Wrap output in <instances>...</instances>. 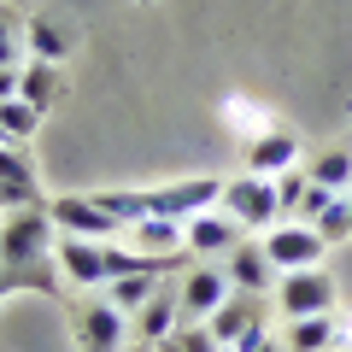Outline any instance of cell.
Segmentation results:
<instances>
[{
  "instance_id": "cell-1",
  "label": "cell",
  "mask_w": 352,
  "mask_h": 352,
  "mask_svg": "<svg viewBox=\"0 0 352 352\" xmlns=\"http://www.w3.org/2000/svg\"><path fill=\"white\" fill-rule=\"evenodd\" d=\"M53 247H59V223H53L47 206L0 212V270H36V264H53Z\"/></svg>"
},
{
  "instance_id": "cell-2",
  "label": "cell",
  "mask_w": 352,
  "mask_h": 352,
  "mask_svg": "<svg viewBox=\"0 0 352 352\" xmlns=\"http://www.w3.org/2000/svg\"><path fill=\"white\" fill-rule=\"evenodd\" d=\"M206 329H212V340H217L223 352H258L264 340H270L258 294H229V300L206 317Z\"/></svg>"
},
{
  "instance_id": "cell-3",
  "label": "cell",
  "mask_w": 352,
  "mask_h": 352,
  "mask_svg": "<svg viewBox=\"0 0 352 352\" xmlns=\"http://www.w3.org/2000/svg\"><path fill=\"white\" fill-rule=\"evenodd\" d=\"M217 206H223L241 229H276V223H282L276 176H252V170L229 176V182H223V200H217Z\"/></svg>"
},
{
  "instance_id": "cell-4",
  "label": "cell",
  "mask_w": 352,
  "mask_h": 352,
  "mask_svg": "<svg viewBox=\"0 0 352 352\" xmlns=\"http://www.w3.org/2000/svg\"><path fill=\"white\" fill-rule=\"evenodd\" d=\"M264 252H270V264L276 270H317L323 264V252H329V241L317 235L311 223H300V217H282L276 229H264Z\"/></svg>"
},
{
  "instance_id": "cell-5",
  "label": "cell",
  "mask_w": 352,
  "mask_h": 352,
  "mask_svg": "<svg viewBox=\"0 0 352 352\" xmlns=\"http://www.w3.org/2000/svg\"><path fill=\"white\" fill-rule=\"evenodd\" d=\"M335 276L329 270H282V282H276V305H282V317H329L335 311Z\"/></svg>"
},
{
  "instance_id": "cell-6",
  "label": "cell",
  "mask_w": 352,
  "mask_h": 352,
  "mask_svg": "<svg viewBox=\"0 0 352 352\" xmlns=\"http://www.w3.org/2000/svg\"><path fill=\"white\" fill-rule=\"evenodd\" d=\"M217 200H223V176H182V182L153 188V217H176V223H188V217L212 212Z\"/></svg>"
},
{
  "instance_id": "cell-7",
  "label": "cell",
  "mask_w": 352,
  "mask_h": 352,
  "mask_svg": "<svg viewBox=\"0 0 352 352\" xmlns=\"http://www.w3.org/2000/svg\"><path fill=\"white\" fill-rule=\"evenodd\" d=\"M71 323H76V352H124L129 317L118 311L112 300H88V305H76Z\"/></svg>"
},
{
  "instance_id": "cell-8",
  "label": "cell",
  "mask_w": 352,
  "mask_h": 352,
  "mask_svg": "<svg viewBox=\"0 0 352 352\" xmlns=\"http://www.w3.org/2000/svg\"><path fill=\"white\" fill-rule=\"evenodd\" d=\"M53 264H59V276L76 282V288H106L112 282V264H106V241H82V235H59L53 247Z\"/></svg>"
},
{
  "instance_id": "cell-9",
  "label": "cell",
  "mask_w": 352,
  "mask_h": 352,
  "mask_svg": "<svg viewBox=\"0 0 352 352\" xmlns=\"http://www.w3.org/2000/svg\"><path fill=\"white\" fill-rule=\"evenodd\" d=\"M229 294H235V288H229L223 264H212V258L188 264V276H182V288H176V300H182V323H206Z\"/></svg>"
},
{
  "instance_id": "cell-10",
  "label": "cell",
  "mask_w": 352,
  "mask_h": 352,
  "mask_svg": "<svg viewBox=\"0 0 352 352\" xmlns=\"http://www.w3.org/2000/svg\"><path fill=\"white\" fill-rule=\"evenodd\" d=\"M53 223H59V235H82V241H118V217L100 212L94 206V194H59V200H47Z\"/></svg>"
},
{
  "instance_id": "cell-11",
  "label": "cell",
  "mask_w": 352,
  "mask_h": 352,
  "mask_svg": "<svg viewBox=\"0 0 352 352\" xmlns=\"http://www.w3.org/2000/svg\"><path fill=\"white\" fill-rule=\"evenodd\" d=\"M182 235H188V252H194V258H229V252L247 241V229H241L223 206H212V212L188 217V223H182Z\"/></svg>"
},
{
  "instance_id": "cell-12",
  "label": "cell",
  "mask_w": 352,
  "mask_h": 352,
  "mask_svg": "<svg viewBox=\"0 0 352 352\" xmlns=\"http://www.w3.org/2000/svg\"><path fill=\"white\" fill-rule=\"evenodd\" d=\"M223 276H229V288L235 294H276V282H282V270L270 264V252H264V241H241L235 252H229V264H223Z\"/></svg>"
},
{
  "instance_id": "cell-13",
  "label": "cell",
  "mask_w": 352,
  "mask_h": 352,
  "mask_svg": "<svg viewBox=\"0 0 352 352\" xmlns=\"http://www.w3.org/2000/svg\"><path fill=\"white\" fill-rule=\"evenodd\" d=\"M294 164H300V129L270 124L264 135L247 141V170L252 176H282V170H294Z\"/></svg>"
},
{
  "instance_id": "cell-14",
  "label": "cell",
  "mask_w": 352,
  "mask_h": 352,
  "mask_svg": "<svg viewBox=\"0 0 352 352\" xmlns=\"http://www.w3.org/2000/svg\"><path fill=\"white\" fill-rule=\"evenodd\" d=\"M18 206H47V200H41V182L30 170V159L0 141V212H18Z\"/></svg>"
},
{
  "instance_id": "cell-15",
  "label": "cell",
  "mask_w": 352,
  "mask_h": 352,
  "mask_svg": "<svg viewBox=\"0 0 352 352\" xmlns=\"http://www.w3.org/2000/svg\"><path fill=\"white\" fill-rule=\"evenodd\" d=\"M176 329H182V300H176L170 288H159L135 317H129V335H135L141 346H159V340L176 335Z\"/></svg>"
},
{
  "instance_id": "cell-16",
  "label": "cell",
  "mask_w": 352,
  "mask_h": 352,
  "mask_svg": "<svg viewBox=\"0 0 352 352\" xmlns=\"http://www.w3.org/2000/svg\"><path fill=\"white\" fill-rule=\"evenodd\" d=\"M18 100L36 106V112H53V106L65 100V71L47 59H30L24 71H18Z\"/></svg>"
},
{
  "instance_id": "cell-17",
  "label": "cell",
  "mask_w": 352,
  "mask_h": 352,
  "mask_svg": "<svg viewBox=\"0 0 352 352\" xmlns=\"http://www.w3.org/2000/svg\"><path fill=\"white\" fill-rule=\"evenodd\" d=\"M129 247L135 252H153V258H188V235H182V223L176 217H147V223L129 229Z\"/></svg>"
},
{
  "instance_id": "cell-18",
  "label": "cell",
  "mask_w": 352,
  "mask_h": 352,
  "mask_svg": "<svg viewBox=\"0 0 352 352\" xmlns=\"http://www.w3.org/2000/svg\"><path fill=\"white\" fill-rule=\"evenodd\" d=\"M18 36H24L30 59H47V65H65V59H71V47H76V36L65 24H53V18H30Z\"/></svg>"
},
{
  "instance_id": "cell-19",
  "label": "cell",
  "mask_w": 352,
  "mask_h": 352,
  "mask_svg": "<svg viewBox=\"0 0 352 352\" xmlns=\"http://www.w3.org/2000/svg\"><path fill=\"white\" fill-rule=\"evenodd\" d=\"M305 176H311L317 188H329V194H352V147L317 153V159L305 164Z\"/></svg>"
},
{
  "instance_id": "cell-20",
  "label": "cell",
  "mask_w": 352,
  "mask_h": 352,
  "mask_svg": "<svg viewBox=\"0 0 352 352\" xmlns=\"http://www.w3.org/2000/svg\"><path fill=\"white\" fill-rule=\"evenodd\" d=\"M159 294V270H135V276H118V282H106V300L118 305L124 317H135L141 305Z\"/></svg>"
},
{
  "instance_id": "cell-21",
  "label": "cell",
  "mask_w": 352,
  "mask_h": 352,
  "mask_svg": "<svg viewBox=\"0 0 352 352\" xmlns=\"http://www.w3.org/2000/svg\"><path fill=\"white\" fill-rule=\"evenodd\" d=\"M335 346V311L329 317H294L288 323V352H329Z\"/></svg>"
},
{
  "instance_id": "cell-22",
  "label": "cell",
  "mask_w": 352,
  "mask_h": 352,
  "mask_svg": "<svg viewBox=\"0 0 352 352\" xmlns=\"http://www.w3.org/2000/svg\"><path fill=\"white\" fill-rule=\"evenodd\" d=\"M6 294H59V264H36V270H0V300Z\"/></svg>"
},
{
  "instance_id": "cell-23",
  "label": "cell",
  "mask_w": 352,
  "mask_h": 352,
  "mask_svg": "<svg viewBox=\"0 0 352 352\" xmlns=\"http://www.w3.org/2000/svg\"><path fill=\"white\" fill-rule=\"evenodd\" d=\"M36 129H41L36 106H24V100H6V106H0V135H6V147H24Z\"/></svg>"
},
{
  "instance_id": "cell-24",
  "label": "cell",
  "mask_w": 352,
  "mask_h": 352,
  "mask_svg": "<svg viewBox=\"0 0 352 352\" xmlns=\"http://www.w3.org/2000/svg\"><path fill=\"white\" fill-rule=\"evenodd\" d=\"M311 229L329 241V247H335V241H352V194H335V200H329V212L317 217Z\"/></svg>"
},
{
  "instance_id": "cell-25",
  "label": "cell",
  "mask_w": 352,
  "mask_h": 352,
  "mask_svg": "<svg viewBox=\"0 0 352 352\" xmlns=\"http://www.w3.org/2000/svg\"><path fill=\"white\" fill-rule=\"evenodd\" d=\"M305 194H311V176H305L300 164H294V170H282V176H276V206H282V217H300Z\"/></svg>"
},
{
  "instance_id": "cell-26",
  "label": "cell",
  "mask_w": 352,
  "mask_h": 352,
  "mask_svg": "<svg viewBox=\"0 0 352 352\" xmlns=\"http://www.w3.org/2000/svg\"><path fill=\"white\" fill-rule=\"evenodd\" d=\"M24 24H12V18L0 12V65H18V47H24V36H18Z\"/></svg>"
},
{
  "instance_id": "cell-27",
  "label": "cell",
  "mask_w": 352,
  "mask_h": 352,
  "mask_svg": "<svg viewBox=\"0 0 352 352\" xmlns=\"http://www.w3.org/2000/svg\"><path fill=\"white\" fill-rule=\"evenodd\" d=\"M18 100V65H0V106Z\"/></svg>"
},
{
  "instance_id": "cell-28",
  "label": "cell",
  "mask_w": 352,
  "mask_h": 352,
  "mask_svg": "<svg viewBox=\"0 0 352 352\" xmlns=\"http://www.w3.org/2000/svg\"><path fill=\"white\" fill-rule=\"evenodd\" d=\"M329 352H352V317H335V346Z\"/></svg>"
},
{
  "instance_id": "cell-29",
  "label": "cell",
  "mask_w": 352,
  "mask_h": 352,
  "mask_svg": "<svg viewBox=\"0 0 352 352\" xmlns=\"http://www.w3.org/2000/svg\"><path fill=\"white\" fill-rule=\"evenodd\" d=\"M258 352H282V346H276V340H264V346H258Z\"/></svg>"
},
{
  "instance_id": "cell-30",
  "label": "cell",
  "mask_w": 352,
  "mask_h": 352,
  "mask_svg": "<svg viewBox=\"0 0 352 352\" xmlns=\"http://www.w3.org/2000/svg\"><path fill=\"white\" fill-rule=\"evenodd\" d=\"M129 352H153V346H141V340H135V346H129Z\"/></svg>"
},
{
  "instance_id": "cell-31",
  "label": "cell",
  "mask_w": 352,
  "mask_h": 352,
  "mask_svg": "<svg viewBox=\"0 0 352 352\" xmlns=\"http://www.w3.org/2000/svg\"><path fill=\"white\" fill-rule=\"evenodd\" d=\"M141 6H153V0H141Z\"/></svg>"
},
{
  "instance_id": "cell-32",
  "label": "cell",
  "mask_w": 352,
  "mask_h": 352,
  "mask_svg": "<svg viewBox=\"0 0 352 352\" xmlns=\"http://www.w3.org/2000/svg\"><path fill=\"white\" fill-rule=\"evenodd\" d=\"M217 352H223V346H217Z\"/></svg>"
}]
</instances>
